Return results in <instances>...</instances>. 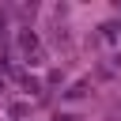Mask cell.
Instances as JSON below:
<instances>
[{
	"label": "cell",
	"instance_id": "1",
	"mask_svg": "<svg viewBox=\"0 0 121 121\" xmlns=\"http://www.w3.org/2000/svg\"><path fill=\"white\" fill-rule=\"evenodd\" d=\"M19 45H23V49H26V53H30V49H34V45H38V38H34V34H19Z\"/></svg>",
	"mask_w": 121,
	"mask_h": 121
},
{
	"label": "cell",
	"instance_id": "2",
	"mask_svg": "<svg viewBox=\"0 0 121 121\" xmlns=\"http://www.w3.org/2000/svg\"><path fill=\"white\" fill-rule=\"evenodd\" d=\"M57 121H76V117H68V113H64V117H57Z\"/></svg>",
	"mask_w": 121,
	"mask_h": 121
},
{
	"label": "cell",
	"instance_id": "3",
	"mask_svg": "<svg viewBox=\"0 0 121 121\" xmlns=\"http://www.w3.org/2000/svg\"><path fill=\"white\" fill-rule=\"evenodd\" d=\"M117 64H121V53H117Z\"/></svg>",
	"mask_w": 121,
	"mask_h": 121
},
{
	"label": "cell",
	"instance_id": "4",
	"mask_svg": "<svg viewBox=\"0 0 121 121\" xmlns=\"http://www.w3.org/2000/svg\"><path fill=\"white\" fill-rule=\"evenodd\" d=\"M0 87H4V79H0Z\"/></svg>",
	"mask_w": 121,
	"mask_h": 121
}]
</instances>
